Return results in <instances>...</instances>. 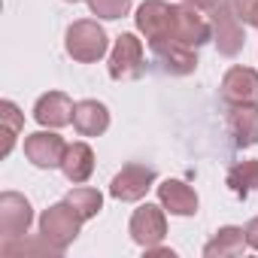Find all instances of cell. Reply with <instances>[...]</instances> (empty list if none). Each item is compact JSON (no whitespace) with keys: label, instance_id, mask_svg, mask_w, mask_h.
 Instances as JSON below:
<instances>
[{"label":"cell","instance_id":"484cf974","mask_svg":"<svg viewBox=\"0 0 258 258\" xmlns=\"http://www.w3.org/2000/svg\"><path fill=\"white\" fill-rule=\"evenodd\" d=\"M64 4H79V0H64Z\"/></svg>","mask_w":258,"mask_h":258},{"label":"cell","instance_id":"7a4b0ae2","mask_svg":"<svg viewBox=\"0 0 258 258\" xmlns=\"http://www.w3.org/2000/svg\"><path fill=\"white\" fill-rule=\"evenodd\" d=\"M82 222H85V219H82L67 201L52 204V207L43 210V216H40V237L61 255V252H67V246L79 237Z\"/></svg>","mask_w":258,"mask_h":258},{"label":"cell","instance_id":"7402d4cb","mask_svg":"<svg viewBox=\"0 0 258 258\" xmlns=\"http://www.w3.org/2000/svg\"><path fill=\"white\" fill-rule=\"evenodd\" d=\"M88 10L103 22H115L131 13V0H88Z\"/></svg>","mask_w":258,"mask_h":258},{"label":"cell","instance_id":"d4e9b609","mask_svg":"<svg viewBox=\"0 0 258 258\" xmlns=\"http://www.w3.org/2000/svg\"><path fill=\"white\" fill-rule=\"evenodd\" d=\"M182 4H188V7H195V10H201V13H213V10L219 7V0H182Z\"/></svg>","mask_w":258,"mask_h":258},{"label":"cell","instance_id":"277c9868","mask_svg":"<svg viewBox=\"0 0 258 258\" xmlns=\"http://www.w3.org/2000/svg\"><path fill=\"white\" fill-rule=\"evenodd\" d=\"M127 234H131V240L137 246H143V249L164 243V237H167V210L161 204H140L131 213Z\"/></svg>","mask_w":258,"mask_h":258},{"label":"cell","instance_id":"9a60e30c","mask_svg":"<svg viewBox=\"0 0 258 258\" xmlns=\"http://www.w3.org/2000/svg\"><path fill=\"white\" fill-rule=\"evenodd\" d=\"M158 64L164 73L170 76H188L198 70V49L191 46H182V43H161V46H152Z\"/></svg>","mask_w":258,"mask_h":258},{"label":"cell","instance_id":"44dd1931","mask_svg":"<svg viewBox=\"0 0 258 258\" xmlns=\"http://www.w3.org/2000/svg\"><path fill=\"white\" fill-rule=\"evenodd\" d=\"M228 188L237 195V198H249L252 195V188H258V158L255 161H240V164H234L231 170H228Z\"/></svg>","mask_w":258,"mask_h":258},{"label":"cell","instance_id":"52a82bcc","mask_svg":"<svg viewBox=\"0 0 258 258\" xmlns=\"http://www.w3.org/2000/svg\"><path fill=\"white\" fill-rule=\"evenodd\" d=\"M213 40L210 22L201 16V10L188 4H173V25H170V43H182L191 49H201L204 43Z\"/></svg>","mask_w":258,"mask_h":258},{"label":"cell","instance_id":"8992f818","mask_svg":"<svg viewBox=\"0 0 258 258\" xmlns=\"http://www.w3.org/2000/svg\"><path fill=\"white\" fill-rule=\"evenodd\" d=\"M146 67V49L137 34H118L109 52V76L112 79H137Z\"/></svg>","mask_w":258,"mask_h":258},{"label":"cell","instance_id":"e0dca14e","mask_svg":"<svg viewBox=\"0 0 258 258\" xmlns=\"http://www.w3.org/2000/svg\"><path fill=\"white\" fill-rule=\"evenodd\" d=\"M61 173L73 185L88 182L91 173H94V149L88 143H82V140L67 143V152H64V161H61Z\"/></svg>","mask_w":258,"mask_h":258},{"label":"cell","instance_id":"d6986e66","mask_svg":"<svg viewBox=\"0 0 258 258\" xmlns=\"http://www.w3.org/2000/svg\"><path fill=\"white\" fill-rule=\"evenodd\" d=\"M0 124H4V158L16 149V140L22 137L25 127V112L13 100H0Z\"/></svg>","mask_w":258,"mask_h":258},{"label":"cell","instance_id":"3957f363","mask_svg":"<svg viewBox=\"0 0 258 258\" xmlns=\"http://www.w3.org/2000/svg\"><path fill=\"white\" fill-rule=\"evenodd\" d=\"M210 28H213V43L219 49V55L225 58H237L246 46V31H243V19L234 10V0H219V7L210 13Z\"/></svg>","mask_w":258,"mask_h":258},{"label":"cell","instance_id":"9c48e42d","mask_svg":"<svg viewBox=\"0 0 258 258\" xmlns=\"http://www.w3.org/2000/svg\"><path fill=\"white\" fill-rule=\"evenodd\" d=\"M64 152H67V143H64V137L58 131H52V127L49 131H34V134L25 137V158L40 170L61 167Z\"/></svg>","mask_w":258,"mask_h":258},{"label":"cell","instance_id":"6da1fadb","mask_svg":"<svg viewBox=\"0 0 258 258\" xmlns=\"http://www.w3.org/2000/svg\"><path fill=\"white\" fill-rule=\"evenodd\" d=\"M64 49H67V55H70L73 61H79V64H94V61H100V58L106 55L109 37H106V31H103L94 19H79V22H73V25L67 28V34H64Z\"/></svg>","mask_w":258,"mask_h":258},{"label":"cell","instance_id":"cb8c5ba5","mask_svg":"<svg viewBox=\"0 0 258 258\" xmlns=\"http://www.w3.org/2000/svg\"><path fill=\"white\" fill-rule=\"evenodd\" d=\"M246 243H249V249L258 252V216H252L246 222Z\"/></svg>","mask_w":258,"mask_h":258},{"label":"cell","instance_id":"ac0fdd59","mask_svg":"<svg viewBox=\"0 0 258 258\" xmlns=\"http://www.w3.org/2000/svg\"><path fill=\"white\" fill-rule=\"evenodd\" d=\"M246 228H237V225H225L213 234V240L204 246V255L207 258H234V255H243L246 249Z\"/></svg>","mask_w":258,"mask_h":258},{"label":"cell","instance_id":"5bb4252c","mask_svg":"<svg viewBox=\"0 0 258 258\" xmlns=\"http://www.w3.org/2000/svg\"><path fill=\"white\" fill-rule=\"evenodd\" d=\"M228 131L240 149L255 146L258 143V103L228 106Z\"/></svg>","mask_w":258,"mask_h":258},{"label":"cell","instance_id":"4fadbf2b","mask_svg":"<svg viewBox=\"0 0 258 258\" xmlns=\"http://www.w3.org/2000/svg\"><path fill=\"white\" fill-rule=\"evenodd\" d=\"M158 188V204L170 213V216H195L198 213V191L188 185V182H182V179H164V182H158L155 185Z\"/></svg>","mask_w":258,"mask_h":258},{"label":"cell","instance_id":"ffe728a7","mask_svg":"<svg viewBox=\"0 0 258 258\" xmlns=\"http://www.w3.org/2000/svg\"><path fill=\"white\" fill-rule=\"evenodd\" d=\"M64 201L88 222V219H94V216H100V210H103V195L97 191V188H91V185H76V188H70L67 195H64Z\"/></svg>","mask_w":258,"mask_h":258},{"label":"cell","instance_id":"7c38bea8","mask_svg":"<svg viewBox=\"0 0 258 258\" xmlns=\"http://www.w3.org/2000/svg\"><path fill=\"white\" fill-rule=\"evenodd\" d=\"M73 109H76V103L70 100V94L46 91L34 103V121L43 127H52V131H61V127L73 124Z\"/></svg>","mask_w":258,"mask_h":258},{"label":"cell","instance_id":"30bf717a","mask_svg":"<svg viewBox=\"0 0 258 258\" xmlns=\"http://www.w3.org/2000/svg\"><path fill=\"white\" fill-rule=\"evenodd\" d=\"M31 222H34V207L25 195H19V191L0 195V237L4 240L22 237V234H28Z\"/></svg>","mask_w":258,"mask_h":258},{"label":"cell","instance_id":"603a6c76","mask_svg":"<svg viewBox=\"0 0 258 258\" xmlns=\"http://www.w3.org/2000/svg\"><path fill=\"white\" fill-rule=\"evenodd\" d=\"M234 10L243 19V25L258 31V0H234Z\"/></svg>","mask_w":258,"mask_h":258},{"label":"cell","instance_id":"2e32d148","mask_svg":"<svg viewBox=\"0 0 258 258\" xmlns=\"http://www.w3.org/2000/svg\"><path fill=\"white\" fill-rule=\"evenodd\" d=\"M73 127L79 137H100L109 127V109L100 100H79L73 109Z\"/></svg>","mask_w":258,"mask_h":258},{"label":"cell","instance_id":"ba28073f","mask_svg":"<svg viewBox=\"0 0 258 258\" xmlns=\"http://www.w3.org/2000/svg\"><path fill=\"white\" fill-rule=\"evenodd\" d=\"M149 188H155V170L146 164H124L109 182V195L121 204L143 201Z\"/></svg>","mask_w":258,"mask_h":258},{"label":"cell","instance_id":"5b68a950","mask_svg":"<svg viewBox=\"0 0 258 258\" xmlns=\"http://www.w3.org/2000/svg\"><path fill=\"white\" fill-rule=\"evenodd\" d=\"M134 25H137V31L146 37L149 49H152V46H161V43H170L173 4H167V0H143V4L137 7Z\"/></svg>","mask_w":258,"mask_h":258},{"label":"cell","instance_id":"8fae6325","mask_svg":"<svg viewBox=\"0 0 258 258\" xmlns=\"http://www.w3.org/2000/svg\"><path fill=\"white\" fill-rule=\"evenodd\" d=\"M219 94L228 106H240V103H258V70L252 67H231L225 76H222V85H219Z\"/></svg>","mask_w":258,"mask_h":258}]
</instances>
